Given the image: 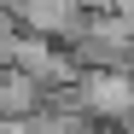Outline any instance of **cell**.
I'll list each match as a JSON object with an SVG mask.
<instances>
[{"instance_id":"1","label":"cell","mask_w":134,"mask_h":134,"mask_svg":"<svg viewBox=\"0 0 134 134\" xmlns=\"http://www.w3.org/2000/svg\"><path fill=\"white\" fill-rule=\"evenodd\" d=\"M76 105L87 117H111V122H128L134 117V70H87L76 87Z\"/></svg>"},{"instance_id":"2","label":"cell","mask_w":134,"mask_h":134,"mask_svg":"<svg viewBox=\"0 0 134 134\" xmlns=\"http://www.w3.org/2000/svg\"><path fill=\"white\" fill-rule=\"evenodd\" d=\"M117 134H128V128H117Z\"/></svg>"}]
</instances>
